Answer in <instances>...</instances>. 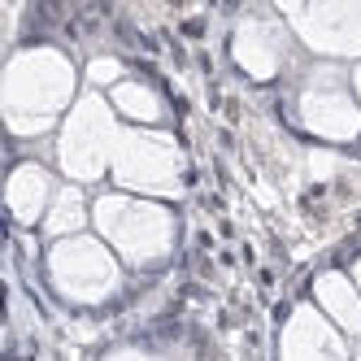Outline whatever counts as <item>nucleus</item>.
Masks as SVG:
<instances>
[{
  "label": "nucleus",
  "instance_id": "f257e3e1",
  "mask_svg": "<svg viewBox=\"0 0 361 361\" xmlns=\"http://www.w3.org/2000/svg\"><path fill=\"white\" fill-rule=\"evenodd\" d=\"M74 66L57 48H22L9 57L0 79V105L13 135H44L53 122L74 109Z\"/></svg>",
  "mask_w": 361,
  "mask_h": 361
},
{
  "label": "nucleus",
  "instance_id": "f03ea898",
  "mask_svg": "<svg viewBox=\"0 0 361 361\" xmlns=\"http://www.w3.org/2000/svg\"><path fill=\"white\" fill-rule=\"evenodd\" d=\"M92 222L100 231V240L118 252V262L135 270H152L174 252V235H178L174 214L148 196L105 192L92 204Z\"/></svg>",
  "mask_w": 361,
  "mask_h": 361
},
{
  "label": "nucleus",
  "instance_id": "7ed1b4c3",
  "mask_svg": "<svg viewBox=\"0 0 361 361\" xmlns=\"http://www.w3.org/2000/svg\"><path fill=\"white\" fill-rule=\"evenodd\" d=\"M48 283L66 305L92 309L122 292V262L105 240L70 235L48 248Z\"/></svg>",
  "mask_w": 361,
  "mask_h": 361
},
{
  "label": "nucleus",
  "instance_id": "20e7f679",
  "mask_svg": "<svg viewBox=\"0 0 361 361\" xmlns=\"http://www.w3.org/2000/svg\"><path fill=\"white\" fill-rule=\"evenodd\" d=\"M118 144H122V131H118L114 105L105 96L87 92V96L74 100V109L61 122L57 166L74 178V183H96V178H105V170H114Z\"/></svg>",
  "mask_w": 361,
  "mask_h": 361
},
{
  "label": "nucleus",
  "instance_id": "39448f33",
  "mask_svg": "<svg viewBox=\"0 0 361 361\" xmlns=\"http://www.w3.org/2000/svg\"><path fill=\"white\" fill-rule=\"evenodd\" d=\"M296 122L318 140L353 144L361 135V100L353 92V79L335 66L309 70L296 87Z\"/></svg>",
  "mask_w": 361,
  "mask_h": 361
},
{
  "label": "nucleus",
  "instance_id": "423d86ee",
  "mask_svg": "<svg viewBox=\"0 0 361 361\" xmlns=\"http://www.w3.org/2000/svg\"><path fill=\"white\" fill-rule=\"evenodd\" d=\"M114 183L140 196H178L183 192V152L170 135L157 131H122L114 157Z\"/></svg>",
  "mask_w": 361,
  "mask_h": 361
},
{
  "label": "nucleus",
  "instance_id": "0eeeda50",
  "mask_svg": "<svg viewBox=\"0 0 361 361\" xmlns=\"http://www.w3.org/2000/svg\"><path fill=\"white\" fill-rule=\"evenodd\" d=\"M292 31L326 57H361V0H314V5H283Z\"/></svg>",
  "mask_w": 361,
  "mask_h": 361
},
{
  "label": "nucleus",
  "instance_id": "6e6552de",
  "mask_svg": "<svg viewBox=\"0 0 361 361\" xmlns=\"http://www.w3.org/2000/svg\"><path fill=\"white\" fill-rule=\"evenodd\" d=\"M231 57L248 79L266 83L288 66V27L270 13H248L231 35Z\"/></svg>",
  "mask_w": 361,
  "mask_h": 361
},
{
  "label": "nucleus",
  "instance_id": "1a4fd4ad",
  "mask_svg": "<svg viewBox=\"0 0 361 361\" xmlns=\"http://www.w3.org/2000/svg\"><path fill=\"white\" fill-rule=\"evenodd\" d=\"M279 361H348V344L322 309L300 305L279 335Z\"/></svg>",
  "mask_w": 361,
  "mask_h": 361
},
{
  "label": "nucleus",
  "instance_id": "9d476101",
  "mask_svg": "<svg viewBox=\"0 0 361 361\" xmlns=\"http://www.w3.org/2000/svg\"><path fill=\"white\" fill-rule=\"evenodd\" d=\"M53 196H57V188H53V174H48L44 166H35V161L13 166L9 183H5V204H9V214H13L18 226L44 222L48 209H53Z\"/></svg>",
  "mask_w": 361,
  "mask_h": 361
},
{
  "label": "nucleus",
  "instance_id": "9b49d317",
  "mask_svg": "<svg viewBox=\"0 0 361 361\" xmlns=\"http://www.w3.org/2000/svg\"><path fill=\"white\" fill-rule=\"evenodd\" d=\"M314 300L318 309L348 335H361V292H357V283L340 270H326L314 279Z\"/></svg>",
  "mask_w": 361,
  "mask_h": 361
},
{
  "label": "nucleus",
  "instance_id": "f8f14e48",
  "mask_svg": "<svg viewBox=\"0 0 361 361\" xmlns=\"http://www.w3.org/2000/svg\"><path fill=\"white\" fill-rule=\"evenodd\" d=\"M109 105H114V114L131 118V122H140V126H157V122L166 118V105H161L157 87H148V83H140V79H122V83L109 92Z\"/></svg>",
  "mask_w": 361,
  "mask_h": 361
},
{
  "label": "nucleus",
  "instance_id": "ddd939ff",
  "mask_svg": "<svg viewBox=\"0 0 361 361\" xmlns=\"http://www.w3.org/2000/svg\"><path fill=\"white\" fill-rule=\"evenodd\" d=\"M83 222H87V200H83L79 183L57 188L53 209H48V218H44V235L53 240V244L57 240H70V235H83Z\"/></svg>",
  "mask_w": 361,
  "mask_h": 361
},
{
  "label": "nucleus",
  "instance_id": "4468645a",
  "mask_svg": "<svg viewBox=\"0 0 361 361\" xmlns=\"http://www.w3.org/2000/svg\"><path fill=\"white\" fill-rule=\"evenodd\" d=\"M87 79H92L96 87H109V92H114V87L122 83V61H118V57H96V61L87 66Z\"/></svg>",
  "mask_w": 361,
  "mask_h": 361
},
{
  "label": "nucleus",
  "instance_id": "2eb2a0df",
  "mask_svg": "<svg viewBox=\"0 0 361 361\" xmlns=\"http://www.w3.org/2000/svg\"><path fill=\"white\" fill-rule=\"evenodd\" d=\"M105 361H161L157 353H148V348H114Z\"/></svg>",
  "mask_w": 361,
  "mask_h": 361
},
{
  "label": "nucleus",
  "instance_id": "dca6fc26",
  "mask_svg": "<svg viewBox=\"0 0 361 361\" xmlns=\"http://www.w3.org/2000/svg\"><path fill=\"white\" fill-rule=\"evenodd\" d=\"M353 92H357V100H361V61H357V70H353Z\"/></svg>",
  "mask_w": 361,
  "mask_h": 361
},
{
  "label": "nucleus",
  "instance_id": "f3484780",
  "mask_svg": "<svg viewBox=\"0 0 361 361\" xmlns=\"http://www.w3.org/2000/svg\"><path fill=\"white\" fill-rule=\"evenodd\" d=\"M353 283H357V292H361V262L353 266Z\"/></svg>",
  "mask_w": 361,
  "mask_h": 361
}]
</instances>
